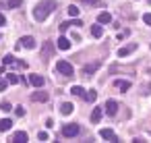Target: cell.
Returning <instances> with one entry per match:
<instances>
[{"mask_svg": "<svg viewBox=\"0 0 151 143\" xmlns=\"http://www.w3.org/2000/svg\"><path fill=\"white\" fill-rule=\"evenodd\" d=\"M54 9H56V2H54V0H42V2L33 9L35 21H46V17H48Z\"/></svg>", "mask_w": 151, "mask_h": 143, "instance_id": "cell-1", "label": "cell"}, {"mask_svg": "<svg viewBox=\"0 0 151 143\" xmlns=\"http://www.w3.org/2000/svg\"><path fill=\"white\" fill-rule=\"evenodd\" d=\"M56 71H58L60 75H64V77H70V75L75 73L73 64H70V62H66V60H58V64H56Z\"/></svg>", "mask_w": 151, "mask_h": 143, "instance_id": "cell-2", "label": "cell"}, {"mask_svg": "<svg viewBox=\"0 0 151 143\" xmlns=\"http://www.w3.org/2000/svg\"><path fill=\"white\" fill-rule=\"evenodd\" d=\"M17 48H29V50H33V48H35V40H33L31 35H25V38L19 40Z\"/></svg>", "mask_w": 151, "mask_h": 143, "instance_id": "cell-3", "label": "cell"}, {"mask_svg": "<svg viewBox=\"0 0 151 143\" xmlns=\"http://www.w3.org/2000/svg\"><path fill=\"white\" fill-rule=\"evenodd\" d=\"M62 135L64 137H75V135H79V124H64L62 126Z\"/></svg>", "mask_w": 151, "mask_h": 143, "instance_id": "cell-4", "label": "cell"}, {"mask_svg": "<svg viewBox=\"0 0 151 143\" xmlns=\"http://www.w3.org/2000/svg\"><path fill=\"white\" fill-rule=\"evenodd\" d=\"M99 137L106 139V141H118V137H116V133H114L112 129H101V131H99Z\"/></svg>", "mask_w": 151, "mask_h": 143, "instance_id": "cell-5", "label": "cell"}, {"mask_svg": "<svg viewBox=\"0 0 151 143\" xmlns=\"http://www.w3.org/2000/svg\"><path fill=\"white\" fill-rule=\"evenodd\" d=\"M134 50H137V44H128V46H122V48L118 50V56H120V58H124V56L132 54Z\"/></svg>", "mask_w": 151, "mask_h": 143, "instance_id": "cell-6", "label": "cell"}, {"mask_svg": "<svg viewBox=\"0 0 151 143\" xmlns=\"http://www.w3.org/2000/svg\"><path fill=\"white\" fill-rule=\"evenodd\" d=\"M104 108H106L108 116H114V114H116V110H118V102H116V100H108Z\"/></svg>", "mask_w": 151, "mask_h": 143, "instance_id": "cell-7", "label": "cell"}, {"mask_svg": "<svg viewBox=\"0 0 151 143\" xmlns=\"http://www.w3.org/2000/svg\"><path fill=\"white\" fill-rule=\"evenodd\" d=\"M27 141H29V137H27L25 131H17L15 137H13V143H27Z\"/></svg>", "mask_w": 151, "mask_h": 143, "instance_id": "cell-8", "label": "cell"}, {"mask_svg": "<svg viewBox=\"0 0 151 143\" xmlns=\"http://www.w3.org/2000/svg\"><path fill=\"white\" fill-rule=\"evenodd\" d=\"M29 83H31L33 87H44V77H42V75H31V77H29Z\"/></svg>", "mask_w": 151, "mask_h": 143, "instance_id": "cell-9", "label": "cell"}, {"mask_svg": "<svg viewBox=\"0 0 151 143\" xmlns=\"http://www.w3.org/2000/svg\"><path fill=\"white\" fill-rule=\"evenodd\" d=\"M99 69V62H93V64H87L85 69H83V77H89L91 73H95Z\"/></svg>", "mask_w": 151, "mask_h": 143, "instance_id": "cell-10", "label": "cell"}, {"mask_svg": "<svg viewBox=\"0 0 151 143\" xmlns=\"http://www.w3.org/2000/svg\"><path fill=\"white\" fill-rule=\"evenodd\" d=\"M52 52H54V46H52L50 42H46V44H44V52H42V58H50V56H52Z\"/></svg>", "mask_w": 151, "mask_h": 143, "instance_id": "cell-11", "label": "cell"}, {"mask_svg": "<svg viewBox=\"0 0 151 143\" xmlns=\"http://www.w3.org/2000/svg\"><path fill=\"white\" fill-rule=\"evenodd\" d=\"M31 100H33V102H48V93H46V91H35V93L31 95Z\"/></svg>", "mask_w": 151, "mask_h": 143, "instance_id": "cell-12", "label": "cell"}, {"mask_svg": "<svg viewBox=\"0 0 151 143\" xmlns=\"http://www.w3.org/2000/svg\"><path fill=\"white\" fill-rule=\"evenodd\" d=\"M97 21H99L101 25H106V23H112V15H110V13H99Z\"/></svg>", "mask_w": 151, "mask_h": 143, "instance_id": "cell-13", "label": "cell"}, {"mask_svg": "<svg viewBox=\"0 0 151 143\" xmlns=\"http://www.w3.org/2000/svg\"><path fill=\"white\" fill-rule=\"evenodd\" d=\"M56 46H58L60 50H68V48H70V42H68L66 38H58V42H56Z\"/></svg>", "mask_w": 151, "mask_h": 143, "instance_id": "cell-14", "label": "cell"}, {"mask_svg": "<svg viewBox=\"0 0 151 143\" xmlns=\"http://www.w3.org/2000/svg\"><path fill=\"white\" fill-rule=\"evenodd\" d=\"M101 114H104V110H101V108H93V112H91V122H99Z\"/></svg>", "mask_w": 151, "mask_h": 143, "instance_id": "cell-15", "label": "cell"}, {"mask_svg": "<svg viewBox=\"0 0 151 143\" xmlns=\"http://www.w3.org/2000/svg\"><path fill=\"white\" fill-rule=\"evenodd\" d=\"M83 98H85L87 102H95V100H97V91H95V89H89L87 93H83Z\"/></svg>", "mask_w": 151, "mask_h": 143, "instance_id": "cell-16", "label": "cell"}, {"mask_svg": "<svg viewBox=\"0 0 151 143\" xmlns=\"http://www.w3.org/2000/svg\"><path fill=\"white\" fill-rule=\"evenodd\" d=\"M73 108H75V106H73V104H70V102H64V104H62V106H60V112H62V114H66V116H68V114H70V112H73Z\"/></svg>", "mask_w": 151, "mask_h": 143, "instance_id": "cell-17", "label": "cell"}, {"mask_svg": "<svg viewBox=\"0 0 151 143\" xmlns=\"http://www.w3.org/2000/svg\"><path fill=\"white\" fill-rule=\"evenodd\" d=\"M91 35H93V38H101V35H104L101 25H93V27H91Z\"/></svg>", "mask_w": 151, "mask_h": 143, "instance_id": "cell-18", "label": "cell"}, {"mask_svg": "<svg viewBox=\"0 0 151 143\" xmlns=\"http://www.w3.org/2000/svg\"><path fill=\"white\" fill-rule=\"evenodd\" d=\"M114 85H116L118 89H122V91L130 89V81H114Z\"/></svg>", "mask_w": 151, "mask_h": 143, "instance_id": "cell-19", "label": "cell"}, {"mask_svg": "<svg viewBox=\"0 0 151 143\" xmlns=\"http://www.w3.org/2000/svg\"><path fill=\"white\" fill-rule=\"evenodd\" d=\"M11 126H13V122H11L9 118H2V120H0V131H2V133H4V131H9Z\"/></svg>", "mask_w": 151, "mask_h": 143, "instance_id": "cell-20", "label": "cell"}, {"mask_svg": "<svg viewBox=\"0 0 151 143\" xmlns=\"http://www.w3.org/2000/svg\"><path fill=\"white\" fill-rule=\"evenodd\" d=\"M23 4V0H6V9H19Z\"/></svg>", "mask_w": 151, "mask_h": 143, "instance_id": "cell-21", "label": "cell"}, {"mask_svg": "<svg viewBox=\"0 0 151 143\" xmlns=\"http://www.w3.org/2000/svg\"><path fill=\"white\" fill-rule=\"evenodd\" d=\"M70 93H73V95H79V98H81V95L85 93V89H83L81 85H75V87H70Z\"/></svg>", "mask_w": 151, "mask_h": 143, "instance_id": "cell-22", "label": "cell"}, {"mask_svg": "<svg viewBox=\"0 0 151 143\" xmlns=\"http://www.w3.org/2000/svg\"><path fill=\"white\" fill-rule=\"evenodd\" d=\"M68 15H70V17H77V15H79V9H77L75 4H73V6H68Z\"/></svg>", "mask_w": 151, "mask_h": 143, "instance_id": "cell-23", "label": "cell"}, {"mask_svg": "<svg viewBox=\"0 0 151 143\" xmlns=\"http://www.w3.org/2000/svg\"><path fill=\"white\" fill-rule=\"evenodd\" d=\"M9 83H11V85H17V83H19V77L11 73V75H9Z\"/></svg>", "mask_w": 151, "mask_h": 143, "instance_id": "cell-24", "label": "cell"}, {"mask_svg": "<svg viewBox=\"0 0 151 143\" xmlns=\"http://www.w3.org/2000/svg\"><path fill=\"white\" fill-rule=\"evenodd\" d=\"M11 108H13V106H11L9 102H2V104H0V110H4V112H11Z\"/></svg>", "mask_w": 151, "mask_h": 143, "instance_id": "cell-25", "label": "cell"}, {"mask_svg": "<svg viewBox=\"0 0 151 143\" xmlns=\"http://www.w3.org/2000/svg\"><path fill=\"white\" fill-rule=\"evenodd\" d=\"M4 64H15V56L6 54V56H4Z\"/></svg>", "mask_w": 151, "mask_h": 143, "instance_id": "cell-26", "label": "cell"}, {"mask_svg": "<svg viewBox=\"0 0 151 143\" xmlns=\"http://www.w3.org/2000/svg\"><path fill=\"white\" fill-rule=\"evenodd\" d=\"M143 21H145V23L151 27V13H145V15H143Z\"/></svg>", "mask_w": 151, "mask_h": 143, "instance_id": "cell-27", "label": "cell"}, {"mask_svg": "<svg viewBox=\"0 0 151 143\" xmlns=\"http://www.w3.org/2000/svg\"><path fill=\"white\" fill-rule=\"evenodd\" d=\"M15 114H17V116H23V114H25L23 106H17V108H15Z\"/></svg>", "mask_w": 151, "mask_h": 143, "instance_id": "cell-28", "label": "cell"}, {"mask_svg": "<svg viewBox=\"0 0 151 143\" xmlns=\"http://www.w3.org/2000/svg\"><path fill=\"white\" fill-rule=\"evenodd\" d=\"M37 137H40V141H48V133H46V131H40Z\"/></svg>", "mask_w": 151, "mask_h": 143, "instance_id": "cell-29", "label": "cell"}, {"mask_svg": "<svg viewBox=\"0 0 151 143\" xmlns=\"http://www.w3.org/2000/svg\"><path fill=\"white\" fill-rule=\"evenodd\" d=\"M6 85H9V83H6L4 79H0V91H4V89H6Z\"/></svg>", "mask_w": 151, "mask_h": 143, "instance_id": "cell-30", "label": "cell"}, {"mask_svg": "<svg viewBox=\"0 0 151 143\" xmlns=\"http://www.w3.org/2000/svg\"><path fill=\"white\" fill-rule=\"evenodd\" d=\"M85 4H99V0H83Z\"/></svg>", "mask_w": 151, "mask_h": 143, "instance_id": "cell-31", "label": "cell"}, {"mask_svg": "<svg viewBox=\"0 0 151 143\" xmlns=\"http://www.w3.org/2000/svg\"><path fill=\"white\" fill-rule=\"evenodd\" d=\"M4 23H6V19H4V15H2V13H0V27H2Z\"/></svg>", "mask_w": 151, "mask_h": 143, "instance_id": "cell-32", "label": "cell"}]
</instances>
